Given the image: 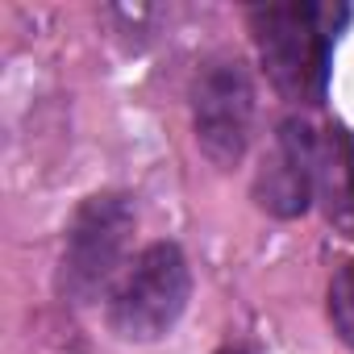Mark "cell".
Listing matches in <instances>:
<instances>
[{
    "instance_id": "277c9868",
    "label": "cell",
    "mask_w": 354,
    "mask_h": 354,
    "mask_svg": "<svg viewBox=\"0 0 354 354\" xmlns=\"http://www.w3.org/2000/svg\"><path fill=\"white\" fill-rule=\"evenodd\" d=\"M192 129L201 154L230 171L242 162L254 133V80L234 55L209 59L192 80Z\"/></svg>"
},
{
    "instance_id": "ba28073f",
    "label": "cell",
    "mask_w": 354,
    "mask_h": 354,
    "mask_svg": "<svg viewBox=\"0 0 354 354\" xmlns=\"http://www.w3.org/2000/svg\"><path fill=\"white\" fill-rule=\"evenodd\" d=\"M225 354H246V350H242V346H234V350H225Z\"/></svg>"
},
{
    "instance_id": "7a4b0ae2",
    "label": "cell",
    "mask_w": 354,
    "mask_h": 354,
    "mask_svg": "<svg viewBox=\"0 0 354 354\" xmlns=\"http://www.w3.org/2000/svg\"><path fill=\"white\" fill-rule=\"evenodd\" d=\"M138 213L133 201L125 192H96L88 196L63 238V254H59V296L71 304H92L96 296L109 292V283L121 279V271L129 267V238H133Z\"/></svg>"
},
{
    "instance_id": "3957f363",
    "label": "cell",
    "mask_w": 354,
    "mask_h": 354,
    "mask_svg": "<svg viewBox=\"0 0 354 354\" xmlns=\"http://www.w3.org/2000/svg\"><path fill=\"white\" fill-rule=\"evenodd\" d=\"M192 296V271L175 242H150L109 292V325L125 342H158L175 329Z\"/></svg>"
},
{
    "instance_id": "5b68a950",
    "label": "cell",
    "mask_w": 354,
    "mask_h": 354,
    "mask_svg": "<svg viewBox=\"0 0 354 354\" xmlns=\"http://www.w3.org/2000/svg\"><path fill=\"white\" fill-rule=\"evenodd\" d=\"M317 133L308 121L288 117L275 125L271 146L254 171V205L279 221H296L317 201Z\"/></svg>"
},
{
    "instance_id": "52a82bcc",
    "label": "cell",
    "mask_w": 354,
    "mask_h": 354,
    "mask_svg": "<svg viewBox=\"0 0 354 354\" xmlns=\"http://www.w3.org/2000/svg\"><path fill=\"white\" fill-rule=\"evenodd\" d=\"M329 325L354 350V259L342 263L329 279Z\"/></svg>"
},
{
    "instance_id": "6da1fadb",
    "label": "cell",
    "mask_w": 354,
    "mask_h": 354,
    "mask_svg": "<svg viewBox=\"0 0 354 354\" xmlns=\"http://www.w3.org/2000/svg\"><path fill=\"white\" fill-rule=\"evenodd\" d=\"M346 21H350L346 5H313V0L250 9V34H254L259 59L283 100L292 104L325 100L329 55Z\"/></svg>"
},
{
    "instance_id": "8992f818",
    "label": "cell",
    "mask_w": 354,
    "mask_h": 354,
    "mask_svg": "<svg viewBox=\"0 0 354 354\" xmlns=\"http://www.w3.org/2000/svg\"><path fill=\"white\" fill-rule=\"evenodd\" d=\"M317 201L325 221L354 238V129L329 125L317 142Z\"/></svg>"
}]
</instances>
